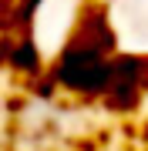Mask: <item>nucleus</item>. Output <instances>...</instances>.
Returning <instances> with one entry per match:
<instances>
[{"label": "nucleus", "instance_id": "nucleus-1", "mask_svg": "<svg viewBox=\"0 0 148 151\" xmlns=\"http://www.w3.org/2000/svg\"><path fill=\"white\" fill-rule=\"evenodd\" d=\"M111 60L101 47L81 40V37H71V44L64 47V54L57 57L54 64V84L57 87H67V91L81 94V97H104L111 87Z\"/></svg>", "mask_w": 148, "mask_h": 151}, {"label": "nucleus", "instance_id": "nucleus-2", "mask_svg": "<svg viewBox=\"0 0 148 151\" xmlns=\"http://www.w3.org/2000/svg\"><path fill=\"white\" fill-rule=\"evenodd\" d=\"M7 64L14 70H20V74H34V70L40 67V50L34 47L30 37H20L10 44V50H7Z\"/></svg>", "mask_w": 148, "mask_h": 151}, {"label": "nucleus", "instance_id": "nucleus-3", "mask_svg": "<svg viewBox=\"0 0 148 151\" xmlns=\"http://www.w3.org/2000/svg\"><path fill=\"white\" fill-rule=\"evenodd\" d=\"M40 4H44V0H17V17H20V20H30Z\"/></svg>", "mask_w": 148, "mask_h": 151}, {"label": "nucleus", "instance_id": "nucleus-4", "mask_svg": "<svg viewBox=\"0 0 148 151\" xmlns=\"http://www.w3.org/2000/svg\"><path fill=\"white\" fill-rule=\"evenodd\" d=\"M7 50H10V44H0V64L7 60Z\"/></svg>", "mask_w": 148, "mask_h": 151}]
</instances>
